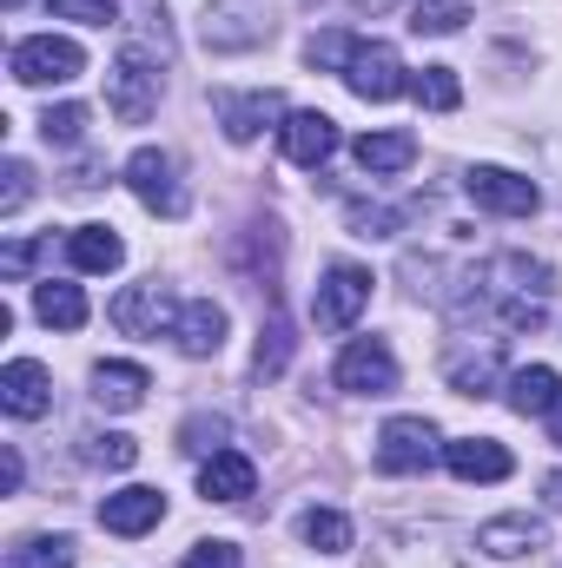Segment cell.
I'll return each instance as SVG.
<instances>
[{
    "label": "cell",
    "instance_id": "cell-1",
    "mask_svg": "<svg viewBox=\"0 0 562 568\" xmlns=\"http://www.w3.org/2000/svg\"><path fill=\"white\" fill-rule=\"evenodd\" d=\"M159 93H165V73L145 60L140 47H127L113 67H107V106L120 126H145L159 113Z\"/></svg>",
    "mask_w": 562,
    "mask_h": 568
},
{
    "label": "cell",
    "instance_id": "cell-2",
    "mask_svg": "<svg viewBox=\"0 0 562 568\" xmlns=\"http://www.w3.org/2000/svg\"><path fill=\"white\" fill-rule=\"evenodd\" d=\"M13 80L20 87H67V80H80L87 73V53L73 47V40H60V33H33V40H20L13 47Z\"/></svg>",
    "mask_w": 562,
    "mask_h": 568
},
{
    "label": "cell",
    "instance_id": "cell-3",
    "mask_svg": "<svg viewBox=\"0 0 562 568\" xmlns=\"http://www.w3.org/2000/svg\"><path fill=\"white\" fill-rule=\"evenodd\" d=\"M344 87H351L358 100L384 106V100H398L411 80H404V60H398V47H391V40H358V47H351V60H344Z\"/></svg>",
    "mask_w": 562,
    "mask_h": 568
},
{
    "label": "cell",
    "instance_id": "cell-4",
    "mask_svg": "<svg viewBox=\"0 0 562 568\" xmlns=\"http://www.w3.org/2000/svg\"><path fill=\"white\" fill-rule=\"evenodd\" d=\"M463 192H470V205H483L496 219H530L543 205V192L523 172H510V165H470L463 172Z\"/></svg>",
    "mask_w": 562,
    "mask_h": 568
},
{
    "label": "cell",
    "instance_id": "cell-5",
    "mask_svg": "<svg viewBox=\"0 0 562 568\" xmlns=\"http://www.w3.org/2000/svg\"><path fill=\"white\" fill-rule=\"evenodd\" d=\"M331 377H338V390H351V397H391V390H398V357H391L384 337H351Z\"/></svg>",
    "mask_w": 562,
    "mask_h": 568
},
{
    "label": "cell",
    "instance_id": "cell-6",
    "mask_svg": "<svg viewBox=\"0 0 562 568\" xmlns=\"http://www.w3.org/2000/svg\"><path fill=\"white\" fill-rule=\"evenodd\" d=\"M364 304H371V272H364V265H331V272L318 278L311 317H318V331H351V324L364 317Z\"/></svg>",
    "mask_w": 562,
    "mask_h": 568
},
{
    "label": "cell",
    "instance_id": "cell-7",
    "mask_svg": "<svg viewBox=\"0 0 562 568\" xmlns=\"http://www.w3.org/2000/svg\"><path fill=\"white\" fill-rule=\"evenodd\" d=\"M436 463V424L430 417H391L378 429V469L384 476H423Z\"/></svg>",
    "mask_w": 562,
    "mask_h": 568
},
{
    "label": "cell",
    "instance_id": "cell-8",
    "mask_svg": "<svg viewBox=\"0 0 562 568\" xmlns=\"http://www.w3.org/2000/svg\"><path fill=\"white\" fill-rule=\"evenodd\" d=\"M272 7H259V0H212L205 7V47H219V53H245V47H259V40H272Z\"/></svg>",
    "mask_w": 562,
    "mask_h": 568
},
{
    "label": "cell",
    "instance_id": "cell-9",
    "mask_svg": "<svg viewBox=\"0 0 562 568\" xmlns=\"http://www.w3.org/2000/svg\"><path fill=\"white\" fill-rule=\"evenodd\" d=\"M127 185H133V199H140L145 212H159V219H179V212H185L179 165H172V152H159V145H140V152L127 159Z\"/></svg>",
    "mask_w": 562,
    "mask_h": 568
},
{
    "label": "cell",
    "instance_id": "cell-10",
    "mask_svg": "<svg viewBox=\"0 0 562 568\" xmlns=\"http://www.w3.org/2000/svg\"><path fill=\"white\" fill-rule=\"evenodd\" d=\"M113 324L120 331H133V337H172V324H179V304H172V291L159 278H145V284H127L120 297H113Z\"/></svg>",
    "mask_w": 562,
    "mask_h": 568
},
{
    "label": "cell",
    "instance_id": "cell-11",
    "mask_svg": "<svg viewBox=\"0 0 562 568\" xmlns=\"http://www.w3.org/2000/svg\"><path fill=\"white\" fill-rule=\"evenodd\" d=\"M0 410L7 417H47L53 410V377H47V364H33V357H13L7 371H0Z\"/></svg>",
    "mask_w": 562,
    "mask_h": 568
},
{
    "label": "cell",
    "instance_id": "cell-12",
    "mask_svg": "<svg viewBox=\"0 0 562 568\" xmlns=\"http://www.w3.org/2000/svg\"><path fill=\"white\" fill-rule=\"evenodd\" d=\"M272 120H291L284 93H219V126H225L232 145H252Z\"/></svg>",
    "mask_w": 562,
    "mask_h": 568
},
{
    "label": "cell",
    "instance_id": "cell-13",
    "mask_svg": "<svg viewBox=\"0 0 562 568\" xmlns=\"http://www.w3.org/2000/svg\"><path fill=\"white\" fill-rule=\"evenodd\" d=\"M543 542H550V523H543V516H496V523H483V529H476V549H483V556H496V562L536 556Z\"/></svg>",
    "mask_w": 562,
    "mask_h": 568
},
{
    "label": "cell",
    "instance_id": "cell-14",
    "mask_svg": "<svg viewBox=\"0 0 562 568\" xmlns=\"http://www.w3.org/2000/svg\"><path fill=\"white\" fill-rule=\"evenodd\" d=\"M159 523H165V496L145 489V483H133V489H120V496L100 503V529H113V536H145Z\"/></svg>",
    "mask_w": 562,
    "mask_h": 568
},
{
    "label": "cell",
    "instance_id": "cell-15",
    "mask_svg": "<svg viewBox=\"0 0 562 568\" xmlns=\"http://www.w3.org/2000/svg\"><path fill=\"white\" fill-rule=\"evenodd\" d=\"M279 133H284V159L304 165V172H318V165L338 152V120H331V113H291Z\"/></svg>",
    "mask_w": 562,
    "mask_h": 568
},
{
    "label": "cell",
    "instance_id": "cell-16",
    "mask_svg": "<svg viewBox=\"0 0 562 568\" xmlns=\"http://www.w3.org/2000/svg\"><path fill=\"white\" fill-rule=\"evenodd\" d=\"M172 344H179L185 357H219V344H225V311H219L212 297H185V304H179V324H172Z\"/></svg>",
    "mask_w": 562,
    "mask_h": 568
},
{
    "label": "cell",
    "instance_id": "cell-17",
    "mask_svg": "<svg viewBox=\"0 0 562 568\" xmlns=\"http://www.w3.org/2000/svg\"><path fill=\"white\" fill-rule=\"evenodd\" d=\"M443 463H450V476H463V483H503V476L516 469L510 449L490 443V436H456V443H443Z\"/></svg>",
    "mask_w": 562,
    "mask_h": 568
},
{
    "label": "cell",
    "instance_id": "cell-18",
    "mask_svg": "<svg viewBox=\"0 0 562 568\" xmlns=\"http://www.w3.org/2000/svg\"><path fill=\"white\" fill-rule=\"evenodd\" d=\"M199 489H205L212 503H245V496L259 489V469H252L245 449H212V456L199 463Z\"/></svg>",
    "mask_w": 562,
    "mask_h": 568
},
{
    "label": "cell",
    "instance_id": "cell-19",
    "mask_svg": "<svg viewBox=\"0 0 562 568\" xmlns=\"http://www.w3.org/2000/svg\"><path fill=\"white\" fill-rule=\"evenodd\" d=\"M562 397V377L550 364H523V371H510V384H503V404L516 410V417H550Z\"/></svg>",
    "mask_w": 562,
    "mask_h": 568
},
{
    "label": "cell",
    "instance_id": "cell-20",
    "mask_svg": "<svg viewBox=\"0 0 562 568\" xmlns=\"http://www.w3.org/2000/svg\"><path fill=\"white\" fill-rule=\"evenodd\" d=\"M67 265H73V272H120V265H127V245H120L113 225H80V232L67 239Z\"/></svg>",
    "mask_w": 562,
    "mask_h": 568
},
{
    "label": "cell",
    "instance_id": "cell-21",
    "mask_svg": "<svg viewBox=\"0 0 562 568\" xmlns=\"http://www.w3.org/2000/svg\"><path fill=\"white\" fill-rule=\"evenodd\" d=\"M145 390H152V377H145L140 364H100L93 371V404L100 410H140Z\"/></svg>",
    "mask_w": 562,
    "mask_h": 568
},
{
    "label": "cell",
    "instance_id": "cell-22",
    "mask_svg": "<svg viewBox=\"0 0 562 568\" xmlns=\"http://www.w3.org/2000/svg\"><path fill=\"white\" fill-rule=\"evenodd\" d=\"M371 568H463V556L450 542H436V536H391Z\"/></svg>",
    "mask_w": 562,
    "mask_h": 568
},
{
    "label": "cell",
    "instance_id": "cell-23",
    "mask_svg": "<svg viewBox=\"0 0 562 568\" xmlns=\"http://www.w3.org/2000/svg\"><path fill=\"white\" fill-rule=\"evenodd\" d=\"M351 152H358V165H364L371 179H391V172H404V165L418 159V140H411V133H364Z\"/></svg>",
    "mask_w": 562,
    "mask_h": 568
},
{
    "label": "cell",
    "instance_id": "cell-24",
    "mask_svg": "<svg viewBox=\"0 0 562 568\" xmlns=\"http://www.w3.org/2000/svg\"><path fill=\"white\" fill-rule=\"evenodd\" d=\"M33 311H40V324H53V331H80V324H87V291L47 278L33 291Z\"/></svg>",
    "mask_w": 562,
    "mask_h": 568
},
{
    "label": "cell",
    "instance_id": "cell-25",
    "mask_svg": "<svg viewBox=\"0 0 562 568\" xmlns=\"http://www.w3.org/2000/svg\"><path fill=\"white\" fill-rule=\"evenodd\" d=\"M298 536H304L318 556H344V549H351V516H338V509H304Z\"/></svg>",
    "mask_w": 562,
    "mask_h": 568
},
{
    "label": "cell",
    "instance_id": "cell-26",
    "mask_svg": "<svg viewBox=\"0 0 562 568\" xmlns=\"http://www.w3.org/2000/svg\"><path fill=\"white\" fill-rule=\"evenodd\" d=\"M7 568H73V542L67 536H27L7 549Z\"/></svg>",
    "mask_w": 562,
    "mask_h": 568
},
{
    "label": "cell",
    "instance_id": "cell-27",
    "mask_svg": "<svg viewBox=\"0 0 562 568\" xmlns=\"http://www.w3.org/2000/svg\"><path fill=\"white\" fill-rule=\"evenodd\" d=\"M411 93H418L430 113H456V106H463V87H456L450 67H423L418 80H411Z\"/></svg>",
    "mask_w": 562,
    "mask_h": 568
},
{
    "label": "cell",
    "instance_id": "cell-28",
    "mask_svg": "<svg viewBox=\"0 0 562 568\" xmlns=\"http://www.w3.org/2000/svg\"><path fill=\"white\" fill-rule=\"evenodd\" d=\"M284 364H291V324L272 311L265 331H259V357H252V371H259V377H279Z\"/></svg>",
    "mask_w": 562,
    "mask_h": 568
},
{
    "label": "cell",
    "instance_id": "cell-29",
    "mask_svg": "<svg viewBox=\"0 0 562 568\" xmlns=\"http://www.w3.org/2000/svg\"><path fill=\"white\" fill-rule=\"evenodd\" d=\"M80 133H87V106L67 100V106H47L40 113V140L47 145H80Z\"/></svg>",
    "mask_w": 562,
    "mask_h": 568
},
{
    "label": "cell",
    "instance_id": "cell-30",
    "mask_svg": "<svg viewBox=\"0 0 562 568\" xmlns=\"http://www.w3.org/2000/svg\"><path fill=\"white\" fill-rule=\"evenodd\" d=\"M463 20H470L463 0H418V7H411V27H418V33H456Z\"/></svg>",
    "mask_w": 562,
    "mask_h": 568
},
{
    "label": "cell",
    "instance_id": "cell-31",
    "mask_svg": "<svg viewBox=\"0 0 562 568\" xmlns=\"http://www.w3.org/2000/svg\"><path fill=\"white\" fill-rule=\"evenodd\" d=\"M503 377V364H496V351L490 357H476V364H450V384H456V397H490V384Z\"/></svg>",
    "mask_w": 562,
    "mask_h": 568
},
{
    "label": "cell",
    "instance_id": "cell-32",
    "mask_svg": "<svg viewBox=\"0 0 562 568\" xmlns=\"http://www.w3.org/2000/svg\"><path fill=\"white\" fill-rule=\"evenodd\" d=\"M47 13H53V20H80V27H113V20H120L113 0H47Z\"/></svg>",
    "mask_w": 562,
    "mask_h": 568
},
{
    "label": "cell",
    "instance_id": "cell-33",
    "mask_svg": "<svg viewBox=\"0 0 562 568\" xmlns=\"http://www.w3.org/2000/svg\"><path fill=\"white\" fill-rule=\"evenodd\" d=\"M87 456H93L100 469H133V463H140V443L113 429V436H93V443H87Z\"/></svg>",
    "mask_w": 562,
    "mask_h": 568
},
{
    "label": "cell",
    "instance_id": "cell-34",
    "mask_svg": "<svg viewBox=\"0 0 562 568\" xmlns=\"http://www.w3.org/2000/svg\"><path fill=\"white\" fill-rule=\"evenodd\" d=\"M351 33H311V47H304V60L311 67H331V73H344V60H351Z\"/></svg>",
    "mask_w": 562,
    "mask_h": 568
},
{
    "label": "cell",
    "instance_id": "cell-35",
    "mask_svg": "<svg viewBox=\"0 0 562 568\" xmlns=\"http://www.w3.org/2000/svg\"><path fill=\"white\" fill-rule=\"evenodd\" d=\"M0 179H7V185H0V212L13 219V212L27 205V192H33V172H27V159H7V165H0Z\"/></svg>",
    "mask_w": 562,
    "mask_h": 568
},
{
    "label": "cell",
    "instance_id": "cell-36",
    "mask_svg": "<svg viewBox=\"0 0 562 568\" xmlns=\"http://www.w3.org/2000/svg\"><path fill=\"white\" fill-rule=\"evenodd\" d=\"M179 568H245V562H239V549H232V542H199Z\"/></svg>",
    "mask_w": 562,
    "mask_h": 568
},
{
    "label": "cell",
    "instance_id": "cell-37",
    "mask_svg": "<svg viewBox=\"0 0 562 568\" xmlns=\"http://www.w3.org/2000/svg\"><path fill=\"white\" fill-rule=\"evenodd\" d=\"M33 258H40V245H33V239H13V245L0 252V272H7V278H27Z\"/></svg>",
    "mask_w": 562,
    "mask_h": 568
},
{
    "label": "cell",
    "instance_id": "cell-38",
    "mask_svg": "<svg viewBox=\"0 0 562 568\" xmlns=\"http://www.w3.org/2000/svg\"><path fill=\"white\" fill-rule=\"evenodd\" d=\"M179 436H185V449H212L205 436H225V424H219V417H212V424L199 417V424H185V429H179Z\"/></svg>",
    "mask_w": 562,
    "mask_h": 568
},
{
    "label": "cell",
    "instance_id": "cell-39",
    "mask_svg": "<svg viewBox=\"0 0 562 568\" xmlns=\"http://www.w3.org/2000/svg\"><path fill=\"white\" fill-rule=\"evenodd\" d=\"M0 489H20V449H0Z\"/></svg>",
    "mask_w": 562,
    "mask_h": 568
},
{
    "label": "cell",
    "instance_id": "cell-40",
    "mask_svg": "<svg viewBox=\"0 0 562 568\" xmlns=\"http://www.w3.org/2000/svg\"><path fill=\"white\" fill-rule=\"evenodd\" d=\"M543 496H550V509H562V469H550V476H543Z\"/></svg>",
    "mask_w": 562,
    "mask_h": 568
},
{
    "label": "cell",
    "instance_id": "cell-41",
    "mask_svg": "<svg viewBox=\"0 0 562 568\" xmlns=\"http://www.w3.org/2000/svg\"><path fill=\"white\" fill-rule=\"evenodd\" d=\"M550 443L562 449V397H556V410H550Z\"/></svg>",
    "mask_w": 562,
    "mask_h": 568
},
{
    "label": "cell",
    "instance_id": "cell-42",
    "mask_svg": "<svg viewBox=\"0 0 562 568\" xmlns=\"http://www.w3.org/2000/svg\"><path fill=\"white\" fill-rule=\"evenodd\" d=\"M344 7H391V0H344Z\"/></svg>",
    "mask_w": 562,
    "mask_h": 568
},
{
    "label": "cell",
    "instance_id": "cell-43",
    "mask_svg": "<svg viewBox=\"0 0 562 568\" xmlns=\"http://www.w3.org/2000/svg\"><path fill=\"white\" fill-rule=\"evenodd\" d=\"M7 7H20V0H7Z\"/></svg>",
    "mask_w": 562,
    "mask_h": 568
}]
</instances>
